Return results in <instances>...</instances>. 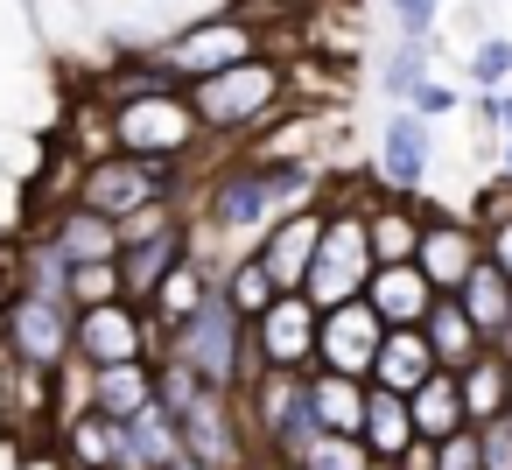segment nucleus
<instances>
[{
  "instance_id": "72a5a7b5",
  "label": "nucleus",
  "mask_w": 512,
  "mask_h": 470,
  "mask_svg": "<svg viewBox=\"0 0 512 470\" xmlns=\"http://www.w3.org/2000/svg\"><path fill=\"white\" fill-rule=\"evenodd\" d=\"M295 470H365V449H358V435H316L302 456H295Z\"/></svg>"
},
{
  "instance_id": "79ce46f5",
  "label": "nucleus",
  "mask_w": 512,
  "mask_h": 470,
  "mask_svg": "<svg viewBox=\"0 0 512 470\" xmlns=\"http://www.w3.org/2000/svg\"><path fill=\"white\" fill-rule=\"evenodd\" d=\"M484 120L512 134V92H484Z\"/></svg>"
},
{
  "instance_id": "6e6552de",
  "label": "nucleus",
  "mask_w": 512,
  "mask_h": 470,
  "mask_svg": "<svg viewBox=\"0 0 512 470\" xmlns=\"http://www.w3.org/2000/svg\"><path fill=\"white\" fill-rule=\"evenodd\" d=\"M274 218V197H267V176L253 155H225L211 176H204V225L218 239H239V232H260Z\"/></svg>"
},
{
  "instance_id": "aec40b11",
  "label": "nucleus",
  "mask_w": 512,
  "mask_h": 470,
  "mask_svg": "<svg viewBox=\"0 0 512 470\" xmlns=\"http://www.w3.org/2000/svg\"><path fill=\"white\" fill-rule=\"evenodd\" d=\"M414 232H421V204H414V197H400V190L365 197V246H372V267H379V260H414Z\"/></svg>"
},
{
  "instance_id": "cd10ccee",
  "label": "nucleus",
  "mask_w": 512,
  "mask_h": 470,
  "mask_svg": "<svg viewBox=\"0 0 512 470\" xmlns=\"http://www.w3.org/2000/svg\"><path fill=\"white\" fill-rule=\"evenodd\" d=\"M176 456V421L162 407H141L120 421V470H162Z\"/></svg>"
},
{
  "instance_id": "6ab92c4d",
  "label": "nucleus",
  "mask_w": 512,
  "mask_h": 470,
  "mask_svg": "<svg viewBox=\"0 0 512 470\" xmlns=\"http://www.w3.org/2000/svg\"><path fill=\"white\" fill-rule=\"evenodd\" d=\"M50 435H57V456H64L71 470H120V421H106L99 407L64 414Z\"/></svg>"
},
{
  "instance_id": "9d476101",
  "label": "nucleus",
  "mask_w": 512,
  "mask_h": 470,
  "mask_svg": "<svg viewBox=\"0 0 512 470\" xmlns=\"http://www.w3.org/2000/svg\"><path fill=\"white\" fill-rule=\"evenodd\" d=\"M176 442L190 456H204L211 470H246V456H253V435L239 421V400L232 393H211V386L176 414Z\"/></svg>"
},
{
  "instance_id": "2f4dec72",
  "label": "nucleus",
  "mask_w": 512,
  "mask_h": 470,
  "mask_svg": "<svg viewBox=\"0 0 512 470\" xmlns=\"http://www.w3.org/2000/svg\"><path fill=\"white\" fill-rule=\"evenodd\" d=\"M421 78H428V36H407V43H400V50L386 57V71H379V85H386L393 99H407V92H414Z\"/></svg>"
},
{
  "instance_id": "393cba45",
  "label": "nucleus",
  "mask_w": 512,
  "mask_h": 470,
  "mask_svg": "<svg viewBox=\"0 0 512 470\" xmlns=\"http://www.w3.org/2000/svg\"><path fill=\"white\" fill-rule=\"evenodd\" d=\"M414 442V421H407V393H386L365 379V421H358V449L372 463H393L400 449Z\"/></svg>"
},
{
  "instance_id": "4c0bfd02",
  "label": "nucleus",
  "mask_w": 512,
  "mask_h": 470,
  "mask_svg": "<svg viewBox=\"0 0 512 470\" xmlns=\"http://www.w3.org/2000/svg\"><path fill=\"white\" fill-rule=\"evenodd\" d=\"M386 8H393L400 36H428V29H435V15H442V0H386Z\"/></svg>"
},
{
  "instance_id": "7ed1b4c3",
  "label": "nucleus",
  "mask_w": 512,
  "mask_h": 470,
  "mask_svg": "<svg viewBox=\"0 0 512 470\" xmlns=\"http://www.w3.org/2000/svg\"><path fill=\"white\" fill-rule=\"evenodd\" d=\"M106 141L127 148V155H155V162H183L190 148H204V127L183 99V85H162V92H134V99H113L106 106Z\"/></svg>"
},
{
  "instance_id": "f3484780",
  "label": "nucleus",
  "mask_w": 512,
  "mask_h": 470,
  "mask_svg": "<svg viewBox=\"0 0 512 470\" xmlns=\"http://www.w3.org/2000/svg\"><path fill=\"white\" fill-rule=\"evenodd\" d=\"M85 407H99L106 421H127L141 407H155V358H120V365H85Z\"/></svg>"
},
{
  "instance_id": "9b49d317",
  "label": "nucleus",
  "mask_w": 512,
  "mask_h": 470,
  "mask_svg": "<svg viewBox=\"0 0 512 470\" xmlns=\"http://www.w3.org/2000/svg\"><path fill=\"white\" fill-rule=\"evenodd\" d=\"M379 337H386V323L365 309V295L316 309V365H323V372H351V379H365Z\"/></svg>"
},
{
  "instance_id": "a18cd8bd",
  "label": "nucleus",
  "mask_w": 512,
  "mask_h": 470,
  "mask_svg": "<svg viewBox=\"0 0 512 470\" xmlns=\"http://www.w3.org/2000/svg\"><path fill=\"white\" fill-rule=\"evenodd\" d=\"M274 8H288V15H295V8H309V0H274Z\"/></svg>"
},
{
  "instance_id": "20e7f679",
  "label": "nucleus",
  "mask_w": 512,
  "mask_h": 470,
  "mask_svg": "<svg viewBox=\"0 0 512 470\" xmlns=\"http://www.w3.org/2000/svg\"><path fill=\"white\" fill-rule=\"evenodd\" d=\"M71 197L106 211L113 225L141 204H162V197H183V162H155V155H127V148H106L92 162H78L71 176Z\"/></svg>"
},
{
  "instance_id": "a878e982",
  "label": "nucleus",
  "mask_w": 512,
  "mask_h": 470,
  "mask_svg": "<svg viewBox=\"0 0 512 470\" xmlns=\"http://www.w3.org/2000/svg\"><path fill=\"white\" fill-rule=\"evenodd\" d=\"M421 337H428V351H435V365H470L477 351H484V337H477V323L463 316V302L456 295H435L428 309H421Z\"/></svg>"
},
{
  "instance_id": "0eeeda50",
  "label": "nucleus",
  "mask_w": 512,
  "mask_h": 470,
  "mask_svg": "<svg viewBox=\"0 0 512 470\" xmlns=\"http://www.w3.org/2000/svg\"><path fill=\"white\" fill-rule=\"evenodd\" d=\"M162 330L148 323L141 302L113 295V302H85L71 309V358L78 365H120V358H155Z\"/></svg>"
},
{
  "instance_id": "39448f33",
  "label": "nucleus",
  "mask_w": 512,
  "mask_h": 470,
  "mask_svg": "<svg viewBox=\"0 0 512 470\" xmlns=\"http://www.w3.org/2000/svg\"><path fill=\"white\" fill-rule=\"evenodd\" d=\"M253 50H260V29H253L239 8H211V15H197V22H183L176 36H162V43H155V64H169L176 85H190V78L225 71V64H239V57H253Z\"/></svg>"
},
{
  "instance_id": "37998d69",
  "label": "nucleus",
  "mask_w": 512,
  "mask_h": 470,
  "mask_svg": "<svg viewBox=\"0 0 512 470\" xmlns=\"http://www.w3.org/2000/svg\"><path fill=\"white\" fill-rule=\"evenodd\" d=\"M162 470H211V463H204V456H190V449H183V442H176V456H169V463H162Z\"/></svg>"
},
{
  "instance_id": "e433bc0d",
  "label": "nucleus",
  "mask_w": 512,
  "mask_h": 470,
  "mask_svg": "<svg viewBox=\"0 0 512 470\" xmlns=\"http://www.w3.org/2000/svg\"><path fill=\"white\" fill-rule=\"evenodd\" d=\"M498 218H512V183H505V176H498L491 190H477V197H470V225H477V232H484V225H498Z\"/></svg>"
},
{
  "instance_id": "c03bdc74",
  "label": "nucleus",
  "mask_w": 512,
  "mask_h": 470,
  "mask_svg": "<svg viewBox=\"0 0 512 470\" xmlns=\"http://www.w3.org/2000/svg\"><path fill=\"white\" fill-rule=\"evenodd\" d=\"M246 470H295V463H288V456H267V449H253V456H246Z\"/></svg>"
},
{
  "instance_id": "c85d7f7f",
  "label": "nucleus",
  "mask_w": 512,
  "mask_h": 470,
  "mask_svg": "<svg viewBox=\"0 0 512 470\" xmlns=\"http://www.w3.org/2000/svg\"><path fill=\"white\" fill-rule=\"evenodd\" d=\"M218 295H225V302H232V309L253 323V316H260V309H267L281 288H274V274L260 267V253H239L232 267H218Z\"/></svg>"
},
{
  "instance_id": "b1692460",
  "label": "nucleus",
  "mask_w": 512,
  "mask_h": 470,
  "mask_svg": "<svg viewBox=\"0 0 512 470\" xmlns=\"http://www.w3.org/2000/svg\"><path fill=\"white\" fill-rule=\"evenodd\" d=\"M302 393H309V407H316V428H330V435H358V421H365V379L309 365V372H302Z\"/></svg>"
},
{
  "instance_id": "dca6fc26",
  "label": "nucleus",
  "mask_w": 512,
  "mask_h": 470,
  "mask_svg": "<svg viewBox=\"0 0 512 470\" xmlns=\"http://www.w3.org/2000/svg\"><path fill=\"white\" fill-rule=\"evenodd\" d=\"M365 309L393 330V323H421V309L435 302V288H428V274L414 267V260H379L372 274H365Z\"/></svg>"
},
{
  "instance_id": "2eb2a0df",
  "label": "nucleus",
  "mask_w": 512,
  "mask_h": 470,
  "mask_svg": "<svg viewBox=\"0 0 512 470\" xmlns=\"http://www.w3.org/2000/svg\"><path fill=\"white\" fill-rule=\"evenodd\" d=\"M421 176H428V120H421L414 106H400V113L386 120V134H379V190L414 197Z\"/></svg>"
},
{
  "instance_id": "7c9ffc66",
  "label": "nucleus",
  "mask_w": 512,
  "mask_h": 470,
  "mask_svg": "<svg viewBox=\"0 0 512 470\" xmlns=\"http://www.w3.org/2000/svg\"><path fill=\"white\" fill-rule=\"evenodd\" d=\"M113 295H120V267H113V260H78L71 281H64V302H71V309H85V302H113Z\"/></svg>"
},
{
  "instance_id": "412c9836",
  "label": "nucleus",
  "mask_w": 512,
  "mask_h": 470,
  "mask_svg": "<svg viewBox=\"0 0 512 470\" xmlns=\"http://www.w3.org/2000/svg\"><path fill=\"white\" fill-rule=\"evenodd\" d=\"M449 295L463 302V316H470V323H477V337L491 344V337H498V323H505V309H512V281H505V267L477 246V260L463 267V281H456Z\"/></svg>"
},
{
  "instance_id": "473e14b6",
  "label": "nucleus",
  "mask_w": 512,
  "mask_h": 470,
  "mask_svg": "<svg viewBox=\"0 0 512 470\" xmlns=\"http://www.w3.org/2000/svg\"><path fill=\"white\" fill-rule=\"evenodd\" d=\"M512 78V36H477L470 43V85L477 92H498Z\"/></svg>"
},
{
  "instance_id": "1a4fd4ad",
  "label": "nucleus",
  "mask_w": 512,
  "mask_h": 470,
  "mask_svg": "<svg viewBox=\"0 0 512 470\" xmlns=\"http://www.w3.org/2000/svg\"><path fill=\"white\" fill-rule=\"evenodd\" d=\"M246 337H253V351H260L267 372H309L316 365V309H309V295L302 288H281L246 323Z\"/></svg>"
},
{
  "instance_id": "5701e85b",
  "label": "nucleus",
  "mask_w": 512,
  "mask_h": 470,
  "mask_svg": "<svg viewBox=\"0 0 512 470\" xmlns=\"http://www.w3.org/2000/svg\"><path fill=\"white\" fill-rule=\"evenodd\" d=\"M456 393H463V421H470V428L491 421V414H505V407H512V358L484 344L470 365H456Z\"/></svg>"
},
{
  "instance_id": "c9c22d12",
  "label": "nucleus",
  "mask_w": 512,
  "mask_h": 470,
  "mask_svg": "<svg viewBox=\"0 0 512 470\" xmlns=\"http://www.w3.org/2000/svg\"><path fill=\"white\" fill-rule=\"evenodd\" d=\"M435 470H477V435H470V428L435 435Z\"/></svg>"
},
{
  "instance_id": "423d86ee",
  "label": "nucleus",
  "mask_w": 512,
  "mask_h": 470,
  "mask_svg": "<svg viewBox=\"0 0 512 470\" xmlns=\"http://www.w3.org/2000/svg\"><path fill=\"white\" fill-rule=\"evenodd\" d=\"M0 358H15L29 372L71 365V302H50V295L15 288L8 302H0Z\"/></svg>"
},
{
  "instance_id": "58836bf2",
  "label": "nucleus",
  "mask_w": 512,
  "mask_h": 470,
  "mask_svg": "<svg viewBox=\"0 0 512 470\" xmlns=\"http://www.w3.org/2000/svg\"><path fill=\"white\" fill-rule=\"evenodd\" d=\"M400 106H414L421 120H435V113H456V92H449V85H435V78H421V85H414Z\"/></svg>"
},
{
  "instance_id": "f257e3e1",
  "label": "nucleus",
  "mask_w": 512,
  "mask_h": 470,
  "mask_svg": "<svg viewBox=\"0 0 512 470\" xmlns=\"http://www.w3.org/2000/svg\"><path fill=\"white\" fill-rule=\"evenodd\" d=\"M204 141H253L260 127H274V113L288 106V64L274 50H253L225 71H204L183 85Z\"/></svg>"
},
{
  "instance_id": "4468645a",
  "label": "nucleus",
  "mask_w": 512,
  "mask_h": 470,
  "mask_svg": "<svg viewBox=\"0 0 512 470\" xmlns=\"http://www.w3.org/2000/svg\"><path fill=\"white\" fill-rule=\"evenodd\" d=\"M477 260V225L470 218H442V211H421V232H414V267L428 274L435 295H449L463 281V267Z\"/></svg>"
},
{
  "instance_id": "4be33fe9",
  "label": "nucleus",
  "mask_w": 512,
  "mask_h": 470,
  "mask_svg": "<svg viewBox=\"0 0 512 470\" xmlns=\"http://www.w3.org/2000/svg\"><path fill=\"white\" fill-rule=\"evenodd\" d=\"M211 281H218V274H211V267L197 260V246H190V253H183V260H176V267L155 281V295L141 302V309H148V323L169 337V330H176V323H183V316H190L204 295H211Z\"/></svg>"
},
{
  "instance_id": "f704fd0d",
  "label": "nucleus",
  "mask_w": 512,
  "mask_h": 470,
  "mask_svg": "<svg viewBox=\"0 0 512 470\" xmlns=\"http://www.w3.org/2000/svg\"><path fill=\"white\" fill-rule=\"evenodd\" d=\"M470 435H477V470H512V407L477 421Z\"/></svg>"
},
{
  "instance_id": "bb28decb",
  "label": "nucleus",
  "mask_w": 512,
  "mask_h": 470,
  "mask_svg": "<svg viewBox=\"0 0 512 470\" xmlns=\"http://www.w3.org/2000/svg\"><path fill=\"white\" fill-rule=\"evenodd\" d=\"M407 421H414V435H421V442H435V435H449V428H470V421H463V393H456V372H449V365H435V372L407 393Z\"/></svg>"
},
{
  "instance_id": "f8f14e48",
  "label": "nucleus",
  "mask_w": 512,
  "mask_h": 470,
  "mask_svg": "<svg viewBox=\"0 0 512 470\" xmlns=\"http://www.w3.org/2000/svg\"><path fill=\"white\" fill-rule=\"evenodd\" d=\"M316 239H323V197L316 204H288L260 225V267L274 274V288H302V267L316 260Z\"/></svg>"
},
{
  "instance_id": "a211bd4d",
  "label": "nucleus",
  "mask_w": 512,
  "mask_h": 470,
  "mask_svg": "<svg viewBox=\"0 0 512 470\" xmlns=\"http://www.w3.org/2000/svg\"><path fill=\"white\" fill-rule=\"evenodd\" d=\"M435 372V351H428V337H421V323H393L386 337H379V351H372V386H386V393H414L421 379Z\"/></svg>"
},
{
  "instance_id": "de8ad7c7",
  "label": "nucleus",
  "mask_w": 512,
  "mask_h": 470,
  "mask_svg": "<svg viewBox=\"0 0 512 470\" xmlns=\"http://www.w3.org/2000/svg\"><path fill=\"white\" fill-rule=\"evenodd\" d=\"M365 470H393V463H372V456H365Z\"/></svg>"
},
{
  "instance_id": "49530a36",
  "label": "nucleus",
  "mask_w": 512,
  "mask_h": 470,
  "mask_svg": "<svg viewBox=\"0 0 512 470\" xmlns=\"http://www.w3.org/2000/svg\"><path fill=\"white\" fill-rule=\"evenodd\" d=\"M505 183H512V148H505Z\"/></svg>"
},
{
  "instance_id": "a19ab883",
  "label": "nucleus",
  "mask_w": 512,
  "mask_h": 470,
  "mask_svg": "<svg viewBox=\"0 0 512 470\" xmlns=\"http://www.w3.org/2000/svg\"><path fill=\"white\" fill-rule=\"evenodd\" d=\"M393 470H435V442H421V435H414V442L393 456Z\"/></svg>"
},
{
  "instance_id": "ddd939ff",
  "label": "nucleus",
  "mask_w": 512,
  "mask_h": 470,
  "mask_svg": "<svg viewBox=\"0 0 512 470\" xmlns=\"http://www.w3.org/2000/svg\"><path fill=\"white\" fill-rule=\"evenodd\" d=\"M183 253H190V218H183V211L162 218V225L141 232V239H120V253H113V267H120V295H127V302H148L155 281H162Z\"/></svg>"
},
{
  "instance_id": "f03ea898",
  "label": "nucleus",
  "mask_w": 512,
  "mask_h": 470,
  "mask_svg": "<svg viewBox=\"0 0 512 470\" xmlns=\"http://www.w3.org/2000/svg\"><path fill=\"white\" fill-rule=\"evenodd\" d=\"M162 351H176L211 393H246L267 365H260V351H253V337H246V316L218 295V281H211V295L162 337Z\"/></svg>"
},
{
  "instance_id": "ea45409f",
  "label": "nucleus",
  "mask_w": 512,
  "mask_h": 470,
  "mask_svg": "<svg viewBox=\"0 0 512 470\" xmlns=\"http://www.w3.org/2000/svg\"><path fill=\"white\" fill-rule=\"evenodd\" d=\"M477 246H484V253H491V260L505 267V281H512V218H498V225H484V232H477Z\"/></svg>"
},
{
  "instance_id": "c756f323",
  "label": "nucleus",
  "mask_w": 512,
  "mask_h": 470,
  "mask_svg": "<svg viewBox=\"0 0 512 470\" xmlns=\"http://www.w3.org/2000/svg\"><path fill=\"white\" fill-rule=\"evenodd\" d=\"M36 29H43L50 50H78L92 15H85V0H36Z\"/></svg>"
}]
</instances>
